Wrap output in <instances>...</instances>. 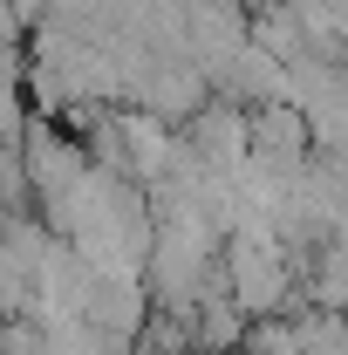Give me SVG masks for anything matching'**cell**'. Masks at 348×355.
I'll return each mask as SVG.
<instances>
[{"instance_id":"6da1fadb","label":"cell","mask_w":348,"mask_h":355,"mask_svg":"<svg viewBox=\"0 0 348 355\" xmlns=\"http://www.w3.org/2000/svg\"><path fill=\"white\" fill-rule=\"evenodd\" d=\"M225 280H232V301L253 314V321H273V314H287V294H294L287 239L225 232Z\"/></svg>"}]
</instances>
